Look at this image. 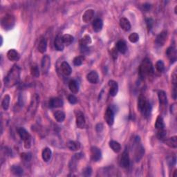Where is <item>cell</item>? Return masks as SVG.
<instances>
[{"instance_id": "1f68e13d", "label": "cell", "mask_w": 177, "mask_h": 177, "mask_svg": "<svg viewBox=\"0 0 177 177\" xmlns=\"http://www.w3.org/2000/svg\"><path fill=\"white\" fill-rule=\"evenodd\" d=\"M62 41L64 42V44L66 45V46H69L70 44H71L73 42V40H74V37L72 36V35H69V34H65L62 37Z\"/></svg>"}, {"instance_id": "5b68a950", "label": "cell", "mask_w": 177, "mask_h": 177, "mask_svg": "<svg viewBox=\"0 0 177 177\" xmlns=\"http://www.w3.org/2000/svg\"><path fill=\"white\" fill-rule=\"evenodd\" d=\"M104 120L109 126L114 124V112L111 107H108L107 109L104 114Z\"/></svg>"}, {"instance_id": "603a6c76", "label": "cell", "mask_w": 177, "mask_h": 177, "mask_svg": "<svg viewBox=\"0 0 177 177\" xmlns=\"http://www.w3.org/2000/svg\"><path fill=\"white\" fill-rule=\"evenodd\" d=\"M51 156H52V151H51V149L48 147H46L44 149L42 153V157L43 161H45V162H48V161H50Z\"/></svg>"}, {"instance_id": "ee69618b", "label": "cell", "mask_w": 177, "mask_h": 177, "mask_svg": "<svg viewBox=\"0 0 177 177\" xmlns=\"http://www.w3.org/2000/svg\"><path fill=\"white\" fill-rule=\"evenodd\" d=\"M21 157L24 160V161H30L31 160V154L30 153H22L21 154Z\"/></svg>"}, {"instance_id": "d6a6232c", "label": "cell", "mask_w": 177, "mask_h": 177, "mask_svg": "<svg viewBox=\"0 0 177 177\" xmlns=\"http://www.w3.org/2000/svg\"><path fill=\"white\" fill-rule=\"evenodd\" d=\"M12 173L16 176H22L24 174V170L19 165H12L11 168Z\"/></svg>"}, {"instance_id": "681fc988", "label": "cell", "mask_w": 177, "mask_h": 177, "mask_svg": "<svg viewBox=\"0 0 177 177\" xmlns=\"http://www.w3.org/2000/svg\"><path fill=\"white\" fill-rule=\"evenodd\" d=\"M143 9H144V10L146 11H150L151 9V5L150 4H145L143 5Z\"/></svg>"}, {"instance_id": "f5cc1de1", "label": "cell", "mask_w": 177, "mask_h": 177, "mask_svg": "<svg viewBox=\"0 0 177 177\" xmlns=\"http://www.w3.org/2000/svg\"><path fill=\"white\" fill-rule=\"evenodd\" d=\"M176 172H177V170H176L175 171H174V174H173V176L174 177H176Z\"/></svg>"}, {"instance_id": "ba28073f", "label": "cell", "mask_w": 177, "mask_h": 177, "mask_svg": "<svg viewBox=\"0 0 177 177\" xmlns=\"http://www.w3.org/2000/svg\"><path fill=\"white\" fill-rule=\"evenodd\" d=\"M91 159L95 162L100 161L102 157V152L101 150L97 147H92L91 148Z\"/></svg>"}, {"instance_id": "30bf717a", "label": "cell", "mask_w": 177, "mask_h": 177, "mask_svg": "<svg viewBox=\"0 0 177 177\" xmlns=\"http://www.w3.org/2000/svg\"><path fill=\"white\" fill-rule=\"evenodd\" d=\"M144 154H145L144 147H143L141 145H138V143L136 147L134 153L135 161H136V162H139L140 159L143 158V156H144Z\"/></svg>"}, {"instance_id": "db71d44e", "label": "cell", "mask_w": 177, "mask_h": 177, "mask_svg": "<svg viewBox=\"0 0 177 177\" xmlns=\"http://www.w3.org/2000/svg\"><path fill=\"white\" fill-rule=\"evenodd\" d=\"M176 9H177V6H176L175 9H174V11H175V13H176Z\"/></svg>"}, {"instance_id": "7dc6e473", "label": "cell", "mask_w": 177, "mask_h": 177, "mask_svg": "<svg viewBox=\"0 0 177 177\" xmlns=\"http://www.w3.org/2000/svg\"><path fill=\"white\" fill-rule=\"evenodd\" d=\"M91 173H92V170L91 168H86L84 170H83V175L84 176H90L91 175Z\"/></svg>"}, {"instance_id": "d590c367", "label": "cell", "mask_w": 177, "mask_h": 177, "mask_svg": "<svg viewBox=\"0 0 177 177\" xmlns=\"http://www.w3.org/2000/svg\"><path fill=\"white\" fill-rule=\"evenodd\" d=\"M10 100H11V98H10L9 95H6V96H4L3 101H2V107L4 110H7L9 109L10 104Z\"/></svg>"}, {"instance_id": "b9f144b4", "label": "cell", "mask_w": 177, "mask_h": 177, "mask_svg": "<svg viewBox=\"0 0 177 177\" xmlns=\"http://www.w3.org/2000/svg\"><path fill=\"white\" fill-rule=\"evenodd\" d=\"M84 58L83 56H78L73 59V64L76 66H80L83 63Z\"/></svg>"}, {"instance_id": "ab89813d", "label": "cell", "mask_w": 177, "mask_h": 177, "mask_svg": "<svg viewBox=\"0 0 177 177\" xmlns=\"http://www.w3.org/2000/svg\"><path fill=\"white\" fill-rule=\"evenodd\" d=\"M138 40H139V35L136 33H133L132 34L129 35V40L132 43H136L137 42Z\"/></svg>"}, {"instance_id": "8d00e7d4", "label": "cell", "mask_w": 177, "mask_h": 177, "mask_svg": "<svg viewBox=\"0 0 177 177\" xmlns=\"http://www.w3.org/2000/svg\"><path fill=\"white\" fill-rule=\"evenodd\" d=\"M30 73H31L32 76L35 77V78H38V77L40 76V70L37 65H34L31 66V69H30Z\"/></svg>"}, {"instance_id": "60d3db41", "label": "cell", "mask_w": 177, "mask_h": 177, "mask_svg": "<svg viewBox=\"0 0 177 177\" xmlns=\"http://www.w3.org/2000/svg\"><path fill=\"white\" fill-rule=\"evenodd\" d=\"M176 161V158L175 156H171L167 158V162H168L169 166L172 167V168L175 165Z\"/></svg>"}, {"instance_id": "4fadbf2b", "label": "cell", "mask_w": 177, "mask_h": 177, "mask_svg": "<svg viewBox=\"0 0 177 177\" xmlns=\"http://www.w3.org/2000/svg\"><path fill=\"white\" fill-rule=\"evenodd\" d=\"M87 79L91 84H96L99 81V76L96 71H92L87 76Z\"/></svg>"}, {"instance_id": "9a60e30c", "label": "cell", "mask_w": 177, "mask_h": 177, "mask_svg": "<svg viewBox=\"0 0 177 177\" xmlns=\"http://www.w3.org/2000/svg\"><path fill=\"white\" fill-rule=\"evenodd\" d=\"M109 85L110 87L109 89V94L110 96L113 97L116 96L118 91H119V84L114 80H110L109 82Z\"/></svg>"}, {"instance_id": "d6986e66", "label": "cell", "mask_w": 177, "mask_h": 177, "mask_svg": "<svg viewBox=\"0 0 177 177\" xmlns=\"http://www.w3.org/2000/svg\"><path fill=\"white\" fill-rule=\"evenodd\" d=\"M7 58H9V60L12 62L17 61L19 59V53L15 49H11L8 51Z\"/></svg>"}, {"instance_id": "f907efd6", "label": "cell", "mask_w": 177, "mask_h": 177, "mask_svg": "<svg viewBox=\"0 0 177 177\" xmlns=\"http://www.w3.org/2000/svg\"><path fill=\"white\" fill-rule=\"evenodd\" d=\"M102 129H103V125L101 123H99V124L96 125V130L98 132H101Z\"/></svg>"}, {"instance_id": "7a4b0ae2", "label": "cell", "mask_w": 177, "mask_h": 177, "mask_svg": "<svg viewBox=\"0 0 177 177\" xmlns=\"http://www.w3.org/2000/svg\"><path fill=\"white\" fill-rule=\"evenodd\" d=\"M154 69L150 60L148 58H145L143 60L139 68V74L140 78L143 80L145 79L147 76L152 75Z\"/></svg>"}, {"instance_id": "f546056e", "label": "cell", "mask_w": 177, "mask_h": 177, "mask_svg": "<svg viewBox=\"0 0 177 177\" xmlns=\"http://www.w3.org/2000/svg\"><path fill=\"white\" fill-rule=\"evenodd\" d=\"M155 127L158 131L165 129V123H164L163 118L161 116H158L156 119L155 122Z\"/></svg>"}, {"instance_id": "2e32d148", "label": "cell", "mask_w": 177, "mask_h": 177, "mask_svg": "<svg viewBox=\"0 0 177 177\" xmlns=\"http://www.w3.org/2000/svg\"><path fill=\"white\" fill-rule=\"evenodd\" d=\"M95 15V11L93 9H89L84 12L83 15V20L85 23H88L93 19Z\"/></svg>"}, {"instance_id": "8fae6325", "label": "cell", "mask_w": 177, "mask_h": 177, "mask_svg": "<svg viewBox=\"0 0 177 177\" xmlns=\"http://www.w3.org/2000/svg\"><path fill=\"white\" fill-rule=\"evenodd\" d=\"M86 120L83 114L78 112L76 115V125L79 129H83L85 127Z\"/></svg>"}, {"instance_id": "f1b7e54d", "label": "cell", "mask_w": 177, "mask_h": 177, "mask_svg": "<svg viewBox=\"0 0 177 177\" xmlns=\"http://www.w3.org/2000/svg\"><path fill=\"white\" fill-rule=\"evenodd\" d=\"M109 147H111L112 150L116 153H119L120 152V150H121V145H120V144L119 142H117V141H115V140L110 141Z\"/></svg>"}, {"instance_id": "7402d4cb", "label": "cell", "mask_w": 177, "mask_h": 177, "mask_svg": "<svg viewBox=\"0 0 177 177\" xmlns=\"http://www.w3.org/2000/svg\"><path fill=\"white\" fill-rule=\"evenodd\" d=\"M37 48L38 51H39L41 53H44L46 52L47 48V40H46L44 37H41L39 44H38Z\"/></svg>"}, {"instance_id": "6da1fadb", "label": "cell", "mask_w": 177, "mask_h": 177, "mask_svg": "<svg viewBox=\"0 0 177 177\" xmlns=\"http://www.w3.org/2000/svg\"><path fill=\"white\" fill-rule=\"evenodd\" d=\"M20 73H21V69L18 66L14 65L9 71V73H8L6 77H5V85L11 87L18 83L20 79Z\"/></svg>"}, {"instance_id": "f35d334b", "label": "cell", "mask_w": 177, "mask_h": 177, "mask_svg": "<svg viewBox=\"0 0 177 177\" xmlns=\"http://www.w3.org/2000/svg\"><path fill=\"white\" fill-rule=\"evenodd\" d=\"M156 69L158 72L163 73L165 71V65L162 60H158L156 64Z\"/></svg>"}, {"instance_id": "74e56055", "label": "cell", "mask_w": 177, "mask_h": 177, "mask_svg": "<svg viewBox=\"0 0 177 177\" xmlns=\"http://www.w3.org/2000/svg\"><path fill=\"white\" fill-rule=\"evenodd\" d=\"M91 42V39L89 35H86L82 38V40H80V44L82 47H86L87 44H90Z\"/></svg>"}, {"instance_id": "816d5d0a", "label": "cell", "mask_w": 177, "mask_h": 177, "mask_svg": "<svg viewBox=\"0 0 177 177\" xmlns=\"http://www.w3.org/2000/svg\"><path fill=\"white\" fill-rule=\"evenodd\" d=\"M170 110H171V113H173V114H174V112H176V104H174L172 105L171 107H170Z\"/></svg>"}, {"instance_id": "5bb4252c", "label": "cell", "mask_w": 177, "mask_h": 177, "mask_svg": "<svg viewBox=\"0 0 177 177\" xmlns=\"http://www.w3.org/2000/svg\"><path fill=\"white\" fill-rule=\"evenodd\" d=\"M64 102L62 100L59 98H53L50 99L48 105L51 108H59L63 106Z\"/></svg>"}, {"instance_id": "cb8c5ba5", "label": "cell", "mask_w": 177, "mask_h": 177, "mask_svg": "<svg viewBox=\"0 0 177 177\" xmlns=\"http://www.w3.org/2000/svg\"><path fill=\"white\" fill-rule=\"evenodd\" d=\"M152 105H151V103L150 102L147 101L146 104L145 105V107H143V109L142 111H141V113H142L143 116H144L145 118H149L150 116L151 115V112H152Z\"/></svg>"}, {"instance_id": "4316f807", "label": "cell", "mask_w": 177, "mask_h": 177, "mask_svg": "<svg viewBox=\"0 0 177 177\" xmlns=\"http://www.w3.org/2000/svg\"><path fill=\"white\" fill-rule=\"evenodd\" d=\"M164 143L170 147L176 149L177 147V137L172 136L170 138H168V139L164 140Z\"/></svg>"}, {"instance_id": "3957f363", "label": "cell", "mask_w": 177, "mask_h": 177, "mask_svg": "<svg viewBox=\"0 0 177 177\" xmlns=\"http://www.w3.org/2000/svg\"><path fill=\"white\" fill-rule=\"evenodd\" d=\"M18 134L21 139L24 142V147L26 149H29L31 146V136L29 132L24 128H19L17 130Z\"/></svg>"}, {"instance_id": "4dcf8cb0", "label": "cell", "mask_w": 177, "mask_h": 177, "mask_svg": "<svg viewBox=\"0 0 177 177\" xmlns=\"http://www.w3.org/2000/svg\"><path fill=\"white\" fill-rule=\"evenodd\" d=\"M67 147L72 151H77L80 148V143L78 141H69L67 143Z\"/></svg>"}, {"instance_id": "836d02e7", "label": "cell", "mask_w": 177, "mask_h": 177, "mask_svg": "<svg viewBox=\"0 0 177 177\" xmlns=\"http://www.w3.org/2000/svg\"><path fill=\"white\" fill-rule=\"evenodd\" d=\"M65 114L62 111H57L54 113L55 119L59 122H62L65 119Z\"/></svg>"}, {"instance_id": "9c48e42d", "label": "cell", "mask_w": 177, "mask_h": 177, "mask_svg": "<svg viewBox=\"0 0 177 177\" xmlns=\"http://www.w3.org/2000/svg\"><path fill=\"white\" fill-rule=\"evenodd\" d=\"M168 38V33L166 31H163L161 33H159L158 36L156 37V44L159 47H163L165 44V42Z\"/></svg>"}, {"instance_id": "52a82bcc", "label": "cell", "mask_w": 177, "mask_h": 177, "mask_svg": "<svg viewBox=\"0 0 177 177\" xmlns=\"http://www.w3.org/2000/svg\"><path fill=\"white\" fill-rule=\"evenodd\" d=\"M129 153H128L127 150H125L124 152H122L121 157H120V165L123 168H127L129 165Z\"/></svg>"}, {"instance_id": "d4e9b609", "label": "cell", "mask_w": 177, "mask_h": 177, "mask_svg": "<svg viewBox=\"0 0 177 177\" xmlns=\"http://www.w3.org/2000/svg\"><path fill=\"white\" fill-rule=\"evenodd\" d=\"M92 26H93V29L95 31L100 32L102 29V27H103V22H102L101 19L97 18L94 19Z\"/></svg>"}, {"instance_id": "f6af8a7d", "label": "cell", "mask_w": 177, "mask_h": 177, "mask_svg": "<svg viewBox=\"0 0 177 177\" xmlns=\"http://www.w3.org/2000/svg\"><path fill=\"white\" fill-rule=\"evenodd\" d=\"M68 101L69 102V103H71V104H76L78 102V98L74 96V95H70L68 97Z\"/></svg>"}, {"instance_id": "7c38bea8", "label": "cell", "mask_w": 177, "mask_h": 177, "mask_svg": "<svg viewBox=\"0 0 177 177\" xmlns=\"http://www.w3.org/2000/svg\"><path fill=\"white\" fill-rule=\"evenodd\" d=\"M166 55L172 63L175 62L176 61V50L174 47H169L166 51Z\"/></svg>"}, {"instance_id": "e0dca14e", "label": "cell", "mask_w": 177, "mask_h": 177, "mask_svg": "<svg viewBox=\"0 0 177 177\" xmlns=\"http://www.w3.org/2000/svg\"><path fill=\"white\" fill-rule=\"evenodd\" d=\"M60 69H61L62 73L65 76H70L71 72H72L71 67L70 66V65H69V63L66 62H63L61 64Z\"/></svg>"}, {"instance_id": "83f0119b", "label": "cell", "mask_w": 177, "mask_h": 177, "mask_svg": "<svg viewBox=\"0 0 177 177\" xmlns=\"http://www.w3.org/2000/svg\"><path fill=\"white\" fill-rule=\"evenodd\" d=\"M69 88L73 94L78 93V91H79L78 84L76 80H71L70 82H69Z\"/></svg>"}, {"instance_id": "484cf974", "label": "cell", "mask_w": 177, "mask_h": 177, "mask_svg": "<svg viewBox=\"0 0 177 177\" xmlns=\"http://www.w3.org/2000/svg\"><path fill=\"white\" fill-rule=\"evenodd\" d=\"M116 49L119 51L120 53H121L122 54H125L127 51V47L126 43L125 41L120 40L116 44Z\"/></svg>"}, {"instance_id": "c3c4849f", "label": "cell", "mask_w": 177, "mask_h": 177, "mask_svg": "<svg viewBox=\"0 0 177 177\" xmlns=\"http://www.w3.org/2000/svg\"><path fill=\"white\" fill-rule=\"evenodd\" d=\"M112 55L114 60H116L118 58V52H117V49H116L115 48H114L112 50Z\"/></svg>"}, {"instance_id": "bcb514c9", "label": "cell", "mask_w": 177, "mask_h": 177, "mask_svg": "<svg viewBox=\"0 0 177 177\" xmlns=\"http://www.w3.org/2000/svg\"><path fill=\"white\" fill-rule=\"evenodd\" d=\"M146 24H147L148 31H150L154 25V20L152 18H148L146 19Z\"/></svg>"}, {"instance_id": "8992f818", "label": "cell", "mask_w": 177, "mask_h": 177, "mask_svg": "<svg viewBox=\"0 0 177 177\" xmlns=\"http://www.w3.org/2000/svg\"><path fill=\"white\" fill-rule=\"evenodd\" d=\"M51 66V58L48 55H46L44 56L42 60V64H41V68L43 73H47L49 70Z\"/></svg>"}, {"instance_id": "ac0fdd59", "label": "cell", "mask_w": 177, "mask_h": 177, "mask_svg": "<svg viewBox=\"0 0 177 177\" xmlns=\"http://www.w3.org/2000/svg\"><path fill=\"white\" fill-rule=\"evenodd\" d=\"M158 101L160 105L161 106H166L167 103H168V98H167V94L164 91H159L158 93Z\"/></svg>"}, {"instance_id": "ffe728a7", "label": "cell", "mask_w": 177, "mask_h": 177, "mask_svg": "<svg viewBox=\"0 0 177 177\" xmlns=\"http://www.w3.org/2000/svg\"><path fill=\"white\" fill-rule=\"evenodd\" d=\"M54 46L56 49L59 51H62L64 50L65 44H64L62 38L60 35H58V36L56 37L54 42Z\"/></svg>"}, {"instance_id": "e575fe53", "label": "cell", "mask_w": 177, "mask_h": 177, "mask_svg": "<svg viewBox=\"0 0 177 177\" xmlns=\"http://www.w3.org/2000/svg\"><path fill=\"white\" fill-rule=\"evenodd\" d=\"M147 101L146 100L145 97L144 96H143V95H140L139 98H138V108L140 110V112L143 110V107H145Z\"/></svg>"}, {"instance_id": "7bdbcfd3", "label": "cell", "mask_w": 177, "mask_h": 177, "mask_svg": "<svg viewBox=\"0 0 177 177\" xmlns=\"http://www.w3.org/2000/svg\"><path fill=\"white\" fill-rule=\"evenodd\" d=\"M167 135V132L165 129L163 130H159L157 132V138L159 140H164L166 137Z\"/></svg>"}, {"instance_id": "277c9868", "label": "cell", "mask_w": 177, "mask_h": 177, "mask_svg": "<svg viewBox=\"0 0 177 177\" xmlns=\"http://www.w3.org/2000/svg\"><path fill=\"white\" fill-rule=\"evenodd\" d=\"M15 19L14 16L11 15H6L2 19V26L4 29L9 30L14 27Z\"/></svg>"}, {"instance_id": "44dd1931", "label": "cell", "mask_w": 177, "mask_h": 177, "mask_svg": "<svg viewBox=\"0 0 177 177\" xmlns=\"http://www.w3.org/2000/svg\"><path fill=\"white\" fill-rule=\"evenodd\" d=\"M120 26L125 31H129L131 29V24L129 20L125 17H122L120 19Z\"/></svg>"}]
</instances>
